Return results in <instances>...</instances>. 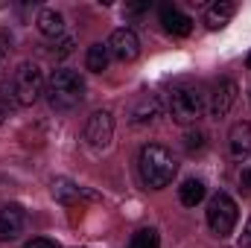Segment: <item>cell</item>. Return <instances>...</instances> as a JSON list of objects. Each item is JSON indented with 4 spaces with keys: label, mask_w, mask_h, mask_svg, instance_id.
Masks as SVG:
<instances>
[{
    "label": "cell",
    "mask_w": 251,
    "mask_h": 248,
    "mask_svg": "<svg viewBox=\"0 0 251 248\" xmlns=\"http://www.w3.org/2000/svg\"><path fill=\"white\" fill-rule=\"evenodd\" d=\"M137 170H140V178L149 190H164V187L173 184L176 178V155L161 146V143H146L140 149V158H137Z\"/></svg>",
    "instance_id": "obj_1"
},
{
    "label": "cell",
    "mask_w": 251,
    "mask_h": 248,
    "mask_svg": "<svg viewBox=\"0 0 251 248\" xmlns=\"http://www.w3.org/2000/svg\"><path fill=\"white\" fill-rule=\"evenodd\" d=\"M44 94L56 111H73L85 99V82L76 70H53Z\"/></svg>",
    "instance_id": "obj_2"
},
{
    "label": "cell",
    "mask_w": 251,
    "mask_h": 248,
    "mask_svg": "<svg viewBox=\"0 0 251 248\" xmlns=\"http://www.w3.org/2000/svg\"><path fill=\"white\" fill-rule=\"evenodd\" d=\"M237 219H240V213H237V201L228 196V193H216L210 201H207V225H210V231L216 234V237H231L234 234V228H237Z\"/></svg>",
    "instance_id": "obj_3"
},
{
    "label": "cell",
    "mask_w": 251,
    "mask_h": 248,
    "mask_svg": "<svg viewBox=\"0 0 251 248\" xmlns=\"http://www.w3.org/2000/svg\"><path fill=\"white\" fill-rule=\"evenodd\" d=\"M12 94H15V102L18 105H32L38 102V97L44 94V76H41V67L32 62H24L15 70V79H12Z\"/></svg>",
    "instance_id": "obj_4"
},
{
    "label": "cell",
    "mask_w": 251,
    "mask_h": 248,
    "mask_svg": "<svg viewBox=\"0 0 251 248\" xmlns=\"http://www.w3.org/2000/svg\"><path fill=\"white\" fill-rule=\"evenodd\" d=\"M204 114V97L196 88H176L170 94V117L181 125L196 123Z\"/></svg>",
    "instance_id": "obj_5"
},
{
    "label": "cell",
    "mask_w": 251,
    "mask_h": 248,
    "mask_svg": "<svg viewBox=\"0 0 251 248\" xmlns=\"http://www.w3.org/2000/svg\"><path fill=\"white\" fill-rule=\"evenodd\" d=\"M114 137V117L111 111H94L85 123V140L91 149H105Z\"/></svg>",
    "instance_id": "obj_6"
},
{
    "label": "cell",
    "mask_w": 251,
    "mask_h": 248,
    "mask_svg": "<svg viewBox=\"0 0 251 248\" xmlns=\"http://www.w3.org/2000/svg\"><path fill=\"white\" fill-rule=\"evenodd\" d=\"M108 53L117 62H134L140 56V41L131 29H114L108 38Z\"/></svg>",
    "instance_id": "obj_7"
},
{
    "label": "cell",
    "mask_w": 251,
    "mask_h": 248,
    "mask_svg": "<svg viewBox=\"0 0 251 248\" xmlns=\"http://www.w3.org/2000/svg\"><path fill=\"white\" fill-rule=\"evenodd\" d=\"M237 82L234 79H222L216 88H213V99H210V117L213 120H222V117H228V111L234 108V102H237Z\"/></svg>",
    "instance_id": "obj_8"
},
{
    "label": "cell",
    "mask_w": 251,
    "mask_h": 248,
    "mask_svg": "<svg viewBox=\"0 0 251 248\" xmlns=\"http://www.w3.org/2000/svg\"><path fill=\"white\" fill-rule=\"evenodd\" d=\"M53 198L62 201V204H79V201H100V193L73 184L67 178H56L53 181Z\"/></svg>",
    "instance_id": "obj_9"
},
{
    "label": "cell",
    "mask_w": 251,
    "mask_h": 248,
    "mask_svg": "<svg viewBox=\"0 0 251 248\" xmlns=\"http://www.w3.org/2000/svg\"><path fill=\"white\" fill-rule=\"evenodd\" d=\"M24 222H26L24 210H21L18 204H6V207L0 210V243L18 240V237L24 234Z\"/></svg>",
    "instance_id": "obj_10"
},
{
    "label": "cell",
    "mask_w": 251,
    "mask_h": 248,
    "mask_svg": "<svg viewBox=\"0 0 251 248\" xmlns=\"http://www.w3.org/2000/svg\"><path fill=\"white\" fill-rule=\"evenodd\" d=\"M228 152L234 161H246L251 155V123H237L228 134Z\"/></svg>",
    "instance_id": "obj_11"
},
{
    "label": "cell",
    "mask_w": 251,
    "mask_h": 248,
    "mask_svg": "<svg viewBox=\"0 0 251 248\" xmlns=\"http://www.w3.org/2000/svg\"><path fill=\"white\" fill-rule=\"evenodd\" d=\"M155 117H161V99H158V97H143V99H137V102L131 105V111H128L131 125H146V123H152Z\"/></svg>",
    "instance_id": "obj_12"
},
{
    "label": "cell",
    "mask_w": 251,
    "mask_h": 248,
    "mask_svg": "<svg viewBox=\"0 0 251 248\" xmlns=\"http://www.w3.org/2000/svg\"><path fill=\"white\" fill-rule=\"evenodd\" d=\"M161 24H164V29L170 32V35H190L193 32V18H187L184 12H178V9H164L161 12Z\"/></svg>",
    "instance_id": "obj_13"
},
{
    "label": "cell",
    "mask_w": 251,
    "mask_h": 248,
    "mask_svg": "<svg viewBox=\"0 0 251 248\" xmlns=\"http://www.w3.org/2000/svg\"><path fill=\"white\" fill-rule=\"evenodd\" d=\"M234 12H237V6H234L231 0H219V3H213V6L207 9V15H204L207 29H222V26L234 18Z\"/></svg>",
    "instance_id": "obj_14"
},
{
    "label": "cell",
    "mask_w": 251,
    "mask_h": 248,
    "mask_svg": "<svg viewBox=\"0 0 251 248\" xmlns=\"http://www.w3.org/2000/svg\"><path fill=\"white\" fill-rule=\"evenodd\" d=\"M35 24H38V32L47 35V38H56V35L64 32V18H62V12H56V9H41Z\"/></svg>",
    "instance_id": "obj_15"
},
{
    "label": "cell",
    "mask_w": 251,
    "mask_h": 248,
    "mask_svg": "<svg viewBox=\"0 0 251 248\" xmlns=\"http://www.w3.org/2000/svg\"><path fill=\"white\" fill-rule=\"evenodd\" d=\"M108 62H111L108 44H91V47H88L85 64H88V70H91V73H102V70H108Z\"/></svg>",
    "instance_id": "obj_16"
},
{
    "label": "cell",
    "mask_w": 251,
    "mask_h": 248,
    "mask_svg": "<svg viewBox=\"0 0 251 248\" xmlns=\"http://www.w3.org/2000/svg\"><path fill=\"white\" fill-rule=\"evenodd\" d=\"M178 198H181L184 207H196V204L204 198V184H201L199 178H187L184 184L178 187Z\"/></svg>",
    "instance_id": "obj_17"
},
{
    "label": "cell",
    "mask_w": 251,
    "mask_h": 248,
    "mask_svg": "<svg viewBox=\"0 0 251 248\" xmlns=\"http://www.w3.org/2000/svg\"><path fill=\"white\" fill-rule=\"evenodd\" d=\"M128 248H161V237L155 228H140L131 240H128Z\"/></svg>",
    "instance_id": "obj_18"
},
{
    "label": "cell",
    "mask_w": 251,
    "mask_h": 248,
    "mask_svg": "<svg viewBox=\"0 0 251 248\" xmlns=\"http://www.w3.org/2000/svg\"><path fill=\"white\" fill-rule=\"evenodd\" d=\"M204 146H207V134H204V131L196 128V131H187V134H184V149H187V152H201Z\"/></svg>",
    "instance_id": "obj_19"
},
{
    "label": "cell",
    "mask_w": 251,
    "mask_h": 248,
    "mask_svg": "<svg viewBox=\"0 0 251 248\" xmlns=\"http://www.w3.org/2000/svg\"><path fill=\"white\" fill-rule=\"evenodd\" d=\"M73 47H76V38H73V35H64L62 41L53 47V56H56V59H67V56L73 53Z\"/></svg>",
    "instance_id": "obj_20"
},
{
    "label": "cell",
    "mask_w": 251,
    "mask_h": 248,
    "mask_svg": "<svg viewBox=\"0 0 251 248\" xmlns=\"http://www.w3.org/2000/svg\"><path fill=\"white\" fill-rule=\"evenodd\" d=\"M24 248H59V246L53 240H47V237H35V240H29Z\"/></svg>",
    "instance_id": "obj_21"
},
{
    "label": "cell",
    "mask_w": 251,
    "mask_h": 248,
    "mask_svg": "<svg viewBox=\"0 0 251 248\" xmlns=\"http://www.w3.org/2000/svg\"><path fill=\"white\" fill-rule=\"evenodd\" d=\"M243 248H251V219L246 222V231H243Z\"/></svg>",
    "instance_id": "obj_22"
},
{
    "label": "cell",
    "mask_w": 251,
    "mask_h": 248,
    "mask_svg": "<svg viewBox=\"0 0 251 248\" xmlns=\"http://www.w3.org/2000/svg\"><path fill=\"white\" fill-rule=\"evenodd\" d=\"M243 184L251 187V167H249V170H243Z\"/></svg>",
    "instance_id": "obj_23"
},
{
    "label": "cell",
    "mask_w": 251,
    "mask_h": 248,
    "mask_svg": "<svg viewBox=\"0 0 251 248\" xmlns=\"http://www.w3.org/2000/svg\"><path fill=\"white\" fill-rule=\"evenodd\" d=\"M6 59H9V53H6V47H0V70H3V64H6Z\"/></svg>",
    "instance_id": "obj_24"
},
{
    "label": "cell",
    "mask_w": 251,
    "mask_h": 248,
    "mask_svg": "<svg viewBox=\"0 0 251 248\" xmlns=\"http://www.w3.org/2000/svg\"><path fill=\"white\" fill-rule=\"evenodd\" d=\"M3 120H6V111L0 108V128H3Z\"/></svg>",
    "instance_id": "obj_25"
},
{
    "label": "cell",
    "mask_w": 251,
    "mask_h": 248,
    "mask_svg": "<svg viewBox=\"0 0 251 248\" xmlns=\"http://www.w3.org/2000/svg\"><path fill=\"white\" fill-rule=\"evenodd\" d=\"M249 67H251V56H249Z\"/></svg>",
    "instance_id": "obj_26"
}]
</instances>
